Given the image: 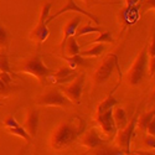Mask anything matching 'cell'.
<instances>
[{
	"label": "cell",
	"instance_id": "cell-1",
	"mask_svg": "<svg viewBox=\"0 0 155 155\" xmlns=\"http://www.w3.org/2000/svg\"><path fill=\"white\" fill-rule=\"evenodd\" d=\"M86 129V122L80 117H76L70 122L58 124L51 134L50 144L55 150H63L77 140Z\"/></svg>",
	"mask_w": 155,
	"mask_h": 155
},
{
	"label": "cell",
	"instance_id": "cell-2",
	"mask_svg": "<svg viewBox=\"0 0 155 155\" xmlns=\"http://www.w3.org/2000/svg\"><path fill=\"white\" fill-rule=\"evenodd\" d=\"M19 71L34 76L35 78H37L38 81L42 82V83L47 78H50V76L52 74V72H54L52 70H50L46 64L44 63V61L41 60L40 55H35V56H31L28 60H25L21 63Z\"/></svg>",
	"mask_w": 155,
	"mask_h": 155
},
{
	"label": "cell",
	"instance_id": "cell-3",
	"mask_svg": "<svg viewBox=\"0 0 155 155\" xmlns=\"http://www.w3.org/2000/svg\"><path fill=\"white\" fill-rule=\"evenodd\" d=\"M148 68V50L147 45L141 48V51L138 54L134 63L132 64L130 70L127 73V82L130 86H138L141 81H143L145 72Z\"/></svg>",
	"mask_w": 155,
	"mask_h": 155
},
{
	"label": "cell",
	"instance_id": "cell-4",
	"mask_svg": "<svg viewBox=\"0 0 155 155\" xmlns=\"http://www.w3.org/2000/svg\"><path fill=\"white\" fill-rule=\"evenodd\" d=\"M51 8H52V3H45L42 5L41 14H40V18H38L37 25L35 26V29L31 31V35H30V38L32 41H35L38 46L46 41V38L48 37V34H50L48 28H47V24H46V20L50 16Z\"/></svg>",
	"mask_w": 155,
	"mask_h": 155
},
{
	"label": "cell",
	"instance_id": "cell-5",
	"mask_svg": "<svg viewBox=\"0 0 155 155\" xmlns=\"http://www.w3.org/2000/svg\"><path fill=\"white\" fill-rule=\"evenodd\" d=\"M137 118H138V114L135 113L132 120L127 123L125 127L120 128L119 132L115 133V145L124 154L130 153V143H132V138L134 135V130L137 127Z\"/></svg>",
	"mask_w": 155,
	"mask_h": 155
},
{
	"label": "cell",
	"instance_id": "cell-6",
	"mask_svg": "<svg viewBox=\"0 0 155 155\" xmlns=\"http://www.w3.org/2000/svg\"><path fill=\"white\" fill-rule=\"evenodd\" d=\"M114 68L118 67V56L115 54H109L104 60L102 61V63L98 66L93 74V81L96 84H102L104 83L109 77L112 76Z\"/></svg>",
	"mask_w": 155,
	"mask_h": 155
},
{
	"label": "cell",
	"instance_id": "cell-7",
	"mask_svg": "<svg viewBox=\"0 0 155 155\" xmlns=\"http://www.w3.org/2000/svg\"><path fill=\"white\" fill-rule=\"evenodd\" d=\"M36 103L40 106H50V107H68L72 102L61 93L58 89H51V91L41 94L36 98Z\"/></svg>",
	"mask_w": 155,
	"mask_h": 155
},
{
	"label": "cell",
	"instance_id": "cell-8",
	"mask_svg": "<svg viewBox=\"0 0 155 155\" xmlns=\"http://www.w3.org/2000/svg\"><path fill=\"white\" fill-rule=\"evenodd\" d=\"M86 81V76L84 74H77L76 78L71 81L68 86H63L61 87V91L63 94L66 96L71 102L80 104L81 97H82V91H83V86Z\"/></svg>",
	"mask_w": 155,
	"mask_h": 155
},
{
	"label": "cell",
	"instance_id": "cell-9",
	"mask_svg": "<svg viewBox=\"0 0 155 155\" xmlns=\"http://www.w3.org/2000/svg\"><path fill=\"white\" fill-rule=\"evenodd\" d=\"M96 120L99 124V127L102 128L103 133L109 137V139H113V137L117 133L118 128L114 123L113 119V108L103 112L101 114H96Z\"/></svg>",
	"mask_w": 155,
	"mask_h": 155
},
{
	"label": "cell",
	"instance_id": "cell-10",
	"mask_svg": "<svg viewBox=\"0 0 155 155\" xmlns=\"http://www.w3.org/2000/svg\"><path fill=\"white\" fill-rule=\"evenodd\" d=\"M67 11H76V12H80V14H82V15H86L89 20H92L94 24L99 25V20L96 18V15H94V14H92V12L87 11V10H84V9H82V8H80L78 5H77V4L74 3V0H68V2L66 3V5H64L62 9H60L57 12H55L54 15H50V16L47 18V20H46V24L48 25L51 21H54L56 18H58L60 15H62V14H63V12H67Z\"/></svg>",
	"mask_w": 155,
	"mask_h": 155
},
{
	"label": "cell",
	"instance_id": "cell-11",
	"mask_svg": "<svg viewBox=\"0 0 155 155\" xmlns=\"http://www.w3.org/2000/svg\"><path fill=\"white\" fill-rule=\"evenodd\" d=\"M108 140H109V139H107V140L102 139V138L98 135V133L96 132V129H91V130H88V132L84 134V137L82 138V145L86 147V148L89 149V150H92V149L94 150V149L102 147L104 143H107Z\"/></svg>",
	"mask_w": 155,
	"mask_h": 155
},
{
	"label": "cell",
	"instance_id": "cell-12",
	"mask_svg": "<svg viewBox=\"0 0 155 155\" xmlns=\"http://www.w3.org/2000/svg\"><path fill=\"white\" fill-rule=\"evenodd\" d=\"M81 20H82L81 16H74V18H72L71 20H68L66 24H64V26L62 28V35H63L62 41H61V50H62V51H63V48H64V44H66L67 38L74 35L77 28H78L80 24H81Z\"/></svg>",
	"mask_w": 155,
	"mask_h": 155
},
{
	"label": "cell",
	"instance_id": "cell-13",
	"mask_svg": "<svg viewBox=\"0 0 155 155\" xmlns=\"http://www.w3.org/2000/svg\"><path fill=\"white\" fill-rule=\"evenodd\" d=\"M37 128H38V113L36 109H30L26 115L24 129L29 133V135L31 138H35L36 133H37Z\"/></svg>",
	"mask_w": 155,
	"mask_h": 155
},
{
	"label": "cell",
	"instance_id": "cell-14",
	"mask_svg": "<svg viewBox=\"0 0 155 155\" xmlns=\"http://www.w3.org/2000/svg\"><path fill=\"white\" fill-rule=\"evenodd\" d=\"M76 71L74 68L68 67H61L56 72H52V74L50 76V78H52L56 81V83H66L68 81H72L76 77Z\"/></svg>",
	"mask_w": 155,
	"mask_h": 155
},
{
	"label": "cell",
	"instance_id": "cell-15",
	"mask_svg": "<svg viewBox=\"0 0 155 155\" xmlns=\"http://www.w3.org/2000/svg\"><path fill=\"white\" fill-rule=\"evenodd\" d=\"M64 61L68 62V66L71 68H77V67H87L89 64V61L86 60V57L78 55H73V56H61Z\"/></svg>",
	"mask_w": 155,
	"mask_h": 155
},
{
	"label": "cell",
	"instance_id": "cell-16",
	"mask_svg": "<svg viewBox=\"0 0 155 155\" xmlns=\"http://www.w3.org/2000/svg\"><path fill=\"white\" fill-rule=\"evenodd\" d=\"M113 119H114V123H115V125H117L118 129L125 127L127 123H128L125 110L122 107L117 106V104L113 107Z\"/></svg>",
	"mask_w": 155,
	"mask_h": 155
},
{
	"label": "cell",
	"instance_id": "cell-17",
	"mask_svg": "<svg viewBox=\"0 0 155 155\" xmlns=\"http://www.w3.org/2000/svg\"><path fill=\"white\" fill-rule=\"evenodd\" d=\"M64 52H66L67 56H73V55H78L80 54V45L77 44V38L74 36H71L67 38L66 44H64Z\"/></svg>",
	"mask_w": 155,
	"mask_h": 155
},
{
	"label": "cell",
	"instance_id": "cell-18",
	"mask_svg": "<svg viewBox=\"0 0 155 155\" xmlns=\"http://www.w3.org/2000/svg\"><path fill=\"white\" fill-rule=\"evenodd\" d=\"M113 91H115V88L113 89ZM113 91L110 92V94H109L104 101H103L102 103H99V106H98V108H97L96 114H101V113H103V112H106V110L113 108L115 104H118V101L115 99V97L113 96Z\"/></svg>",
	"mask_w": 155,
	"mask_h": 155
},
{
	"label": "cell",
	"instance_id": "cell-19",
	"mask_svg": "<svg viewBox=\"0 0 155 155\" xmlns=\"http://www.w3.org/2000/svg\"><path fill=\"white\" fill-rule=\"evenodd\" d=\"M104 48H106V46L103 45V42H98L97 45H94L89 50L80 51V55L83 56V57H98V56H101L103 54Z\"/></svg>",
	"mask_w": 155,
	"mask_h": 155
},
{
	"label": "cell",
	"instance_id": "cell-20",
	"mask_svg": "<svg viewBox=\"0 0 155 155\" xmlns=\"http://www.w3.org/2000/svg\"><path fill=\"white\" fill-rule=\"evenodd\" d=\"M154 115H155V110L154 109L153 110H149L147 113H143V114L140 115L139 119L137 118V127L140 129V130H145L148 124H149V122L151 119H154Z\"/></svg>",
	"mask_w": 155,
	"mask_h": 155
},
{
	"label": "cell",
	"instance_id": "cell-21",
	"mask_svg": "<svg viewBox=\"0 0 155 155\" xmlns=\"http://www.w3.org/2000/svg\"><path fill=\"white\" fill-rule=\"evenodd\" d=\"M103 31L99 26H92V25H89V22H87L86 25H83V26H78L74 32V37L77 38L78 36H82V35H87V34H93V32H101Z\"/></svg>",
	"mask_w": 155,
	"mask_h": 155
},
{
	"label": "cell",
	"instance_id": "cell-22",
	"mask_svg": "<svg viewBox=\"0 0 155 155\" xmlns=\"http://www.w3.org/2000/svg\"><path fill=\"white\" fill-rule=\"evenodd\" d=\"M8 133H11V134H14V135H18L20 138H22L25 141H28V143H30V141L32 140V138L29 135V133L25 130V129L20 125L15 127V128H8Z\"/></svg>",
	"mask_w": 155,
	"mask_h": 155
},
{
	"label": "cell",
	"instance_id": "cell-23",
	"mask_svg": "<svg viewBox=\"0 0 155 155\" xmlns=\"http://www.w3.org/2000/svg\"><path fill=\"white\" fill-rule=\"evenodd\" d=\"M98 42H108V44H113L114 40H113V36L109 31H101L99 36L96 38V40H93L91 44H98Z\"/></svg>",
	"mask_w": 155,
	"mask_h": 155
},
{
	"label": "cell",
	"instance_id": "cell-24",
	"mask_svg": "<svg viewBox=\"0 0 155 155\" xmlns=\"http://www.w3.org/2000/svg\"><path fill=\"white\" fill-rule=\"evenodd\" d=\"M9 46V34L8 31L0 25V48L4 50Z\"/></svg>",
	"mask_w": 155,
	"mask_h": 155
},
{
	"label": "cell",
	"instance_id": "cell-25",
	"mask_svg": "<svg viewBox=\"0 0 155 155\" xmlns=\"http://www.w3.org/2000/svg\"><path fill=\"white\" fill-rule=\"evenodd\" d=\"M0 72H8V73L11 72L8 56H6V54H4V52L0 54Z\"/></svg>",
	"mask_w": 155,
	"mask_h": 155
},
{
	"label": "cell",
	"instance_id": "cell-26",
	"mask_svg": "<svg viewBox=\"0 0 155 155\" xmlns=\"http://www.w3.org/2000/svg\"><path fill=\"white\" fill-rule=\"evenodd\" d=\"M96 150V149H94ZM94 154H104V155H107V154H114V155H118V154H124L120 149H101V150H96L94 151Z\"/></svg>",
	"mask_w": 155,
	"mask_h": 155
},
{
	"label": "cell",
	"instance_id": "cell-27",
	"mask_svg": "<svg viewBox=\"0 0 155 155\" xmlns=\"http://www.w3.org/2000/svg\"><path fill=\"white\" fill-rule=\"evenodd\" d=\"M4 125L6 127V128H15V127H18L19 125V123L16 122V119L14 118V117H8L5 120H4Z\"/></svg>",
	"mask_w": 155,
	"mask_h": 155
},
{
	"label": "cell",
	"instance_id": "cell-28",
	"mask_svg": "<svg viewBox=\"0 0 155 155\" xmlns=\"http://www.w3.org/2000/svg\"><path fill=\"white\" fill-rule=\"evenodd\" d=\"M144 144L147 145V147H149L150 149H154L155 148V138H154V135H147L145 138H144Z\"/></svg>",
	"mask_w": 155,
	"mask_h": 155
},
{
	"label": "cell",
	"instance_id": "cell-29",
	"mask_svg": "<svg viewBox=\"0 0 155 155\" xmlns=\"http://www.w3.org/2000/svg\"><path fill=\"white\" fill-rule=\"evenodd\" d=\"M148 50V57H155V44H154V38L147 45Z\"/></svg>",
	"mask_w": 155,
	"mask_h": 155
},
{
	"label": "cell",
	"instance_id": "cell-30",
	"mask_svg": "<svg viewBox=\"0 0 155 155\" xmlns=\"http://www.w3.org/2000/svg\"><path fill=\"white\" fill-rule=\"evenodd\" d=\"M148 67H149V74L150 77H153L155 73V57L148 58Z\"/></svg>",
	"mask_w": 155,
	"mask_h": 155
},
{
	"label": "cell",
	"instance_id": "cell-31",
	"mask_svg": "<svg viewBox=\"0 0 155 155\" xmlns=\"http://www.w3.org/2000/svg\"><path fill=\"white\" fill-rule=\"evenodd\" d=\"M0 80H2L8 86H10L11 84V81H12L10 73H8V72H2V73H0Z\"/></svg>",
	"mask_w": 155,
	"mask_h": 155
},
{
	"label": "cell",
	"instance_id": "cell-32",
	"mask_svg": "<svg viewBox=\"0 0 155 155\" xmlns=\"http://www.w3.org/2000/svg\"><path fill=\"white\" fill-rule=\"evenodd\" d=\"M145 132H147L149 135H155V120H154V119H151V120L149 122V124H148V127H147V129H145Z\"/></svg>",
	"mask_w": 155,
	"mask_h": 155
},
{
	"label": "cell",
	"instance_id": "cell-33",
	"mask_svg": "<svg viewBox=\"0 0 155 155\" xmlns=\"http://www.w3.org/2000/svg\"><path fill=\"white\" fill-rule=\"evenodd\" d=\"M10 89V86H8V84H5L2 80H0V94L2 93H5V92H8Z\"/></svg>",
	"mask_w": 155,
	"mask_h": 155
},
{
	"label": "cell",
	"instance_id": "cell-34",
	"mask_svg": "<svg viewBox=\"0 0 155 155\" xmlns=\"http://www.w3.org/2000/svg\"><path fill=\"white\" fill-rule=\"evenodd\" d=\"M154 3H155V0H147V2L144 3L145 9H154V8H155Z\"/></svg>",
	"mask_w": 155,
	"mask_h": 155
},
{
	"label": "cell",
	"instance_id": "cell-35",
	"mask_svg": "<svg viewBox=\"0 0 155 155\" xmlns=\"http://www.w3.org/2000/svg\"><path fill=\"white\" fill-rule=\"evenodd\" d=\"M138 2H139V0H127V4H128V6H132V5L137 4Z\"/></svg>",
	"mask_w": 155,
	"mask_h": 155
}]
</instances>
